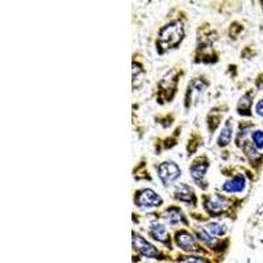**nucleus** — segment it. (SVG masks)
<instances>
[{
	"instance_id": "8",
	"label": "nucleus",
	"mask_w": 263,
	"mask_h": 263,
	"mask_svg": "<svg viewBox=\"0 0 263 263\" xmlns=\"http://www.w3.org/2000/svg\"><path fill=\"white\" fill-rule=\"evenodd\" d=\"M175 195H177L178 199L182 201H187V203H190V201H194V195H192V191L189 189V187H187V185H184V184H180L179 187H177Z\"/></svg>"
},
{
	"instance_id": "11",
	"label": "nucleus",
	"mask_w": 263,
	"mask_h": 263,
	"mask_svg": "<svg viewBox=\"0 0 263 263\" xmlns=\"http://www.w3.org/2000/svg\"><path fill=\"white\" fill-rule=\"evenodd\" d=\"M230 140H232V128H230V125L228 124V125H225L224 128H222L221 133L218 136V145H220V146H227L230 142Z\"/></svg>"
},
{
	"instance_id": "17",
	"label": "nucleus",
	"mask_w": 263,
	"mask_h": 263,
	"mask_svg": "<svg viewBox=\"0 0 263 263\" xmlns=\"http://www.w3.org/2000/svg\"><path fill=\"white\" fill-rule=\"evenodd\" d=\"M255 109H257V114L258 115L263 116V100H260V102L258 103L257 107H255Z\"/></svg>"
},
{
	"instance_id": "9",
	"label": "nucleus",
	"mask_w": 263,
	"mask_h": 263,
	"mask_svg": "<svg viewBox=\"0 0 263 263\" xmlns=\"http://www.w3.org/2000/svg\"><path fill=\"white\" fill-rule=\"evenodd\" d=\"M150 233L153 234V237L157 239H159V241H166V228H164V225L162 224H158V222H154V224H152V227H150Z\"/></svg>"
},
{
	"instance_id": "4",
	"label": "nucleus",
	"mask_w": 263,
	"mask_h": 263,
	"mask_svg": "<svg viewBox=\"0 0 263 263\" xmlns=\"http://www.w3.org/2000/svg\"><path fill=\"white\" fill-rule=\"evenodd\" d=\"M162 203V199L158 194L153 190H144L138 194V197L136 199V204L142 208H152V206H158Z\"/></svg>"
},
{
	"instance_id": "14",
	"label": "nucleus",
	"mask_w": 263,
	"mask_h": 263,
	"mask_svg": "<svg viewBox=\"0 0 263 263\" xmlns=\"http://www.w3.org/2000/svg\"><path fill=\"white\" fill-rule=\"evenodd\" d=\"M253 141H254V145L258 149H263V132L262 130H255L253 135Z\"/></svg>"
},
{
	"instance_id": "2",
	"label": "nucleus",
	"mask_w": 263,
	"mask_h": 263,
	"mask_svg": "<svg viewBox=\"0 0 263 263\" xmlns=\"http://www.w3.org/2000/svg\"><path fill=\"white\" fill-rule=\"evenodd\" d=\"M158 175L164 185H170L180 177V168L174 162H163L159 164Z\"/></svg>"
},
{
	"instance_id": "7",
	"label": "nucleus",
	"mask_w": 263,
	"mask_h": 263,
	"mask_svg": "<svg viewBox=\"0 0 263 263\" xmlns=\"http://www.w3.org/2000/svg\"><path fill=\"white\" fill-rule=\"evenodd\" d=\"M228 205H229V201H228L227 199H224V197L220 196L212 197V199L206 203V208H208V211L212 213L222 212L225 208H228Z\"/></svg>"
},
{
	"instance_id": "16",
	"label": "nucleus",
	"mask_w": 263,
	"mask_h": 263,
	"mask_svg": "<svg viewBox=\"0 0 263 263\" xmlns=\"http://www.w3.org/2000/svg\"><path fill=\"white\" fill-rule=\"evenodd\" d=\"M179 263H206V262L203 259V258L189 257V258H184V259H182Z\"/></svg>"
},
{
	"instance_id": "13",
	"label": "nucleus",
	"mask_w": 263,
	"mask_h": 263,
	"mask_svg": "<svg viewBox=\"0 0 263 263\" xmlns=\"http://www.w3.org/2000/svg\"><path fill=\"white\" fill-rule=\"evenodd\" d=\"M166 218H167L170 224H178V222L182 221L183 217H182V213H180L178 210H170L167 211V213H166Z\"/></svg>"
},
{
	"instance_id": "6",
	"label": "nucleus",
	"mask_w": 263,
	"mask_h": 263,
	"mask_svg": "<svg viewBox=\"0 0 263 263\" xmlns=\"http://www.w3.org/2000/svg\"><path fill=\"white\" fill-rule=\"evenodd\" d=\"M243 189H245V178L242 175H237L222 185V190L227 192H241Z\"/></svg>"
},
{
	"instance_id": "5",
	"label": "nucleus",
	"mask_w": 263,
	"mask_h": 263,
	"mask_svg": "<svg viewBox=\"0 0 263 263\" xmlns=\"http://www.w3.org/2000/svg\"><path fill=\"white\" fill-rule=\"evenodd\" d=\"M177 243L183 249V250L187 251H197L196 242H195V238L189 233V232H179L177 234Z\"/></svg>"
},
{
	"instance_id": "15",
	"label": "nucleus",
	"mask_w": 263,
	"mask_h": 263,
	"mask_svg": "<svg viewBox=\"0 0 263 263\" xmlns=\"http://www.w3.org/2000/svg\"><path fill=\"white\" fill-rule=\"evenodd\" d=\"M196 233H197V236H199V238H200L201 241H204L205 243H208V245H212V243H215V239H213L210 234L206 233L204 229H197Z\"/></svg>"
},
{
	"instance_id": "1",
	"label": "nucleus",
	"mask_w": 263,
	"mask_h": 263,
	"mask_svg": "<svg viewBox=\"0 0 263 263\" xmlns=\"http://www.w3.org/2000/svg\"><path fill=\"white\" fill-rule=\"evenodd\" d=\"M183 36H184V32H183L182 24L175 21V23H171V24L166 25L161 30L158 44L163 49L175 48L182 41Z\"/></svg>"
},
{
	"instance_id": "12",
	"label": "nucleus",
	"mask_w": 263,
	"mask_h": 263,
	"mask_svg": "<svg viewBox=\"0 0 263 263\" xmlns=\"http://www.w3.org/2000/svg\"><path fill=\"white\" fill-rule=\"evenodd\" d=\"M206 229H208V232H210L211 234H216V236H222V234H225V232H227L224 225H220L217 224V222H211V224H208Z\"/></svg>"
},
{
	"instance_id": "3",
	"label": "nucleus",
	"mask_w": 263,
	"mask_h": 263,
	"mask_svg": "<svg viewBox=\"0 0 263 263\" xmlns=\"http://www.w3.org/2000/svg\"><path fill=\"white\" fill-rule=\"evenodd\" d=\"M133 248L140 253V254L145 255L147 258H158L159 251L157 250L152 243H149L144 237H141L140 234L133 233Z\"/></svg>"
},
{
	"instance_id": "10",
	"label": "nucleus",
	"mask_w": 263,
	"mask_h": 263,
	"mask_svg": "<svg viewBox=\"0 0 263 263\" xmlns=\"http://www.w3.org/2000/svg\"><path fill=\"white\" fill-rule=\"evenodd\" d=\"M208 168V164L206 163H195L191 167V175L195 180H200L204 178V174L205 170Z\"/></svg>"
}]
</instances>
